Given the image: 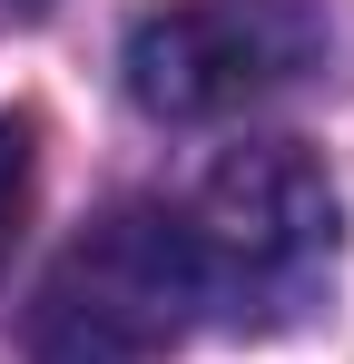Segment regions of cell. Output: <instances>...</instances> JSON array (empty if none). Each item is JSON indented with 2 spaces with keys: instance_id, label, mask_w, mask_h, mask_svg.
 I'll return each instance as SVG.
<instances>
[{
  "instance_id": "1",
  "label": "cell",
  "mask_w": 354,
  "mask_h": 364,
  "mask_svg": "<svg viewBox=\"0 0 354 364\" xmlns=\"http://www.w3.org/2000/svg\"><path fill=\"white\" fill-rule=\"evenodd\" d=\"M177 227L197 266V305L236 335H295L335 296V266H345V197L325 158L295 138L227 148Z\"/></svg>"
},
{
  "instance_id": "2",
  "label": "cell",
  "mask_w": 354,
  "mask_h": 364,
  "mask_svg": "<svg viewBox=\"0 0 354 364\" xmlns=\"http://www.w3.org/2000/svg\"><path fill=\"white\" fill-rule=\"evenodd\" d=\"M187 325H197L187 227H177V207L128 197L69 237L20 345H30V364H168Z\"/></svg>"
},
{
  "instance_id": "3",
  "label": "cell",
  "mask_w": 354,
  "mask_h": 364,
  "mask_svg": "<svg viewBox=\"0 0 354 364\" xmlns=\"http://www.w3.org/2000/svg\"><path fill=\"white\" fill-rule=\"evenodd\" d=\"M325 0H158L128 20V99L148 119H236L325 69Z\"/></svg>"
},
{
  "instance_id": "4",
  "label": "cell",
  "mask_w": 354,
  "mask_h": 364,
  "mask_svg": "<svg viewBox=\"0 0 354 364\" xmlns=\"http://www.w3.org/2000/svg\"><path fill=\"white\" fill-rule=\"evenodd\" d=\"M30 187H40V119H0V266H10V246L30 227Z\"/></svg>"
},
{
  "instance_id": "5",
  "label": "cell",
  "mask_w": 354,
  "mask_h": 364,
  "mask_svg": "<svg viewBox=\"0 0 354 364\" xmlns=\"http://www.w3.org/2000/svg\"><path fill=\"white\" fill-rule=\"evenodd\" d=\"M30 10H40V0H30Z\"/></svg>"
}]
</instances>
